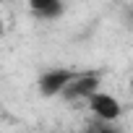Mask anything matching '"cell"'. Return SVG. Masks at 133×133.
Wrapping results in <instances>:
<instances>
[{
	"label": "cell",
	"instance_id": "cell-5",
	"mask_svg": "<svg viewBox=\"0 0 133 133\" xmlns=\"http://www.w3.org/2000/svg\"><path fill=\"white\" fill-rule=\"evenodd\" d=\"M89 133H117L115 128H110V125H97V128H91Z\"/></svg>",
	"mask_w": 133,
	"mask_h": 133
},
{
	"label": "cell",
	"instance_id": "cell-3",
	"mask_svg": "<svg viewBox=\"0 0 133 133\" xmlns=\"http://www.w3.org/2000/svg\"><path fill=\"white\" fill-rule=\"evenodd\" d=\"M99 91V78L97 76H91V73H76V78L68 84V89L63 91V97L65 99H86L89 102V97H94Z\"/></svg>",
	"mask_w": 133,
	"mask_h": 133
},
{
	"label": "cell",
	"instance_id": "cell-6",
	"mask_svg": "<svg viewBox=\"0 0 133 133\" xmlns=\"http://www.w3.org/2000/svg\"><path fill=\"white\" fill-rule=\"evenodd\" d=\"M0 34H3V16H0Z\"/></svg>",
	"mask_w": 133,
	"mask_h": 133
},
{
	"label": "cell",
	"instance_id": "cell-1",
	"mask_svg": "<svg viewBox=\"0 0 133 133\" xmlns=\"http://www.w3.org/2000/svg\"><path fill=\"white\" fill-rule=\"evenodd\" d=\"M86 107H89V112H91L102 125L117 123V120L123 117V104L117 102V97H112L110 91H102V89H99L94 97H89Z\"/></svg>",
	"mask_w": 133,
	"mask_h": 133
},
{
	"label": "cell",
	"instance_id": "cell-4",
	"mask_svg": "<svg viewBox=\"0 0 133 133\" xmlns=\"http://www.w3.org/2000/svg\"><path fill=\"white\" fill-rule=\"evenodd\" d=\"M65 5L60 3V0H34L31 3V13L42 21H55L57 16H63Z\"/></svg>",
	"mask_w": 133,
	"mask_h": 133
},
{
	"label": "cell",
	"instance_id": "cell-2",
	"mask_svg": "<svg viewBox=\"0 0 133 133\" xmlns=\"http://www.w3.org/2000/svg\"><path fill=\"white\" fill-rule=\"evenodd\" d=\"M76 78L73 71H63V68H55L50 73H44L39 78V91L44 97H63V91L68 89V84Z\"/></svg>",
	"mask_w": 133,
	"mask_h": 133
}]
</instances>
